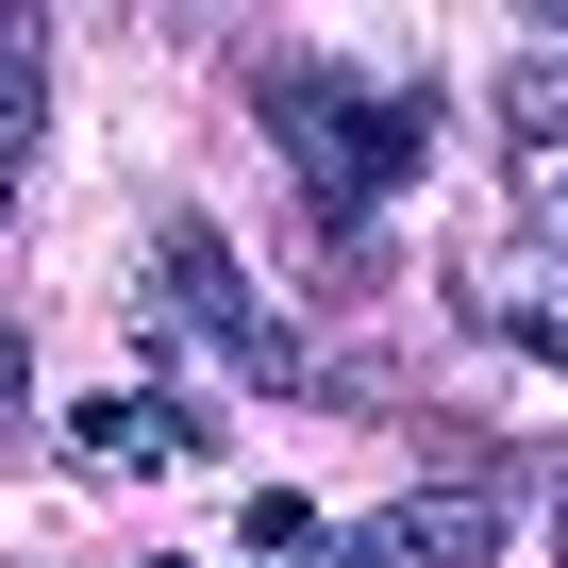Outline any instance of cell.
Masks as SVG:
<instances>
[{
	"mask_svg": "<svg viewBox=\"0 0 568 568\" xmlns=\"http://www.w3.org/2000/svg\"><path fill=\"white\" fill-rule=\"evenodd\" d=\"M551 551H568V501H551Z\"/></svg>",
	"mask_w": 568,
	"mask_h": 568,
	"instance_id": "10",
	"label": "cell"
},
{
	"mask_svg": "<svg viewBox=\"0 0 568 568\" xmlns=\"http://www.w3.org/2000/svg\"><path fill=\"white\" fill-rule=\"evenodd\" d=\"M501 134L518 151H568V51H518L501 68Z\"/></svg>",
	"mask_w": 568,
	"mask_h": 568,
	"instance_id": "6",
	"label": "cell"
},
{
	"mask_svg": "<svg viewBox=\"0 0 568 568\" xmlns=\"http://www.w3.org/2000/svg\"><path fill=\"white\" fill-rule=\"evenodd\" d=\"M68 452L134 485V468H184V452H217V435H201L184 402H84V418H68Z\"/></svg>",
	"mask_w": 568,
	"mask_h": 568,
	"instance_id": "5",
	"label": "cell"
},
{
	"mask_svg": "<svg viewBox=\"0 0 568 568\" xmlns=\"http://www.w3.org/2000/svg\"><path fill=\"white\" fill-rule=\"evenodd\" d=\"M518 18H535V34H568V0H518Z\"/></svg>",
	"mask_w": 568,
	"mask_h": 568,
	"instance_id": "8",
	"label": "cell"
},
{
	"mask_svg": "<svg viewBox=\"0 0 568 568\" xmlns=\"http://www.w3.org/2000/svg\"><path fill=\"white\" fill-rule=\"evenodd\" d=\"M251 101H267V134H284V168H302V201H318V217H368V201L418 168V101H368V84L302 68V51H267V68H251Z\"/></svg>",
	"mask_w": 568,
	"mask_h": 568,
	"instance_id": "1",
	"label": "cell"
},
{
	"mask_svg": "<svg viewBox=\"0 0 568 568\" xmlns=\"http://www.w3.org/2000/svg\"><path fill=\"white\" fill-rule=\"evenodd\" d=\"M151 335H168V352H217V368H251V385H318L302 335L251 302V267H234L201 217H168V251H151Z\"/></svg>",
	"mask_w": 568,
	"mask_h": 568,
	"instance_id": "2",
	"label": "cell"
},
{
	"mask_svg": "<svg viewBox=\"0 0 568 568\" xmlns=\"http://www.w3.org/2000/svg\"><path fill=\"white\" fill-rule=\"evenodd\" d=\"M18 402H34V352H18V318H0V435H18Z\"/></svg>",
	"mask_w": 568,
	"mask_h": 568,
	"instance_id": "7",
	"label": "cell"
},
{
	"mask_svg": "<svg viewBox=\"0 0 568 568\" xmlns=\"http://www.w3.org/2000/svg\"><path fill=\"white\" fill-rule=\"evenodd\" d=\"M51 151V0H0V217Z\"/></svg>",
	"mask_w": 568,
	"mask_h": 568,
	"instance_id": "4",
	"label": "cell"
},
{
	"mask_svg": "<svg viewBox=\"0 0 568 568\" xmlns=\"http://www.w3.org/2000/svg\"><path fill=\"white\" fill-rule=\"evenodd\" d=\"M168 568H201V551H168Z\"/></svg>",
	"mask_w": 568,
	"mask_h": 568,
	"instance_id": "11",
	"label": "cell"
},
{
	"mask_svg": "<svg viewBox=\"0 0 568 568\" xmlns=\"http://www.w3.org/2000/svg\"><path fill=\"white\" fill-rule=\"evenodd\" d=\"M201 18H251V0H201Z\"/></svg>",
	"mask_w": 568,
	"mask_h": 568,
	"instance_id": "9",
	"label": "cell"
},
{
	"mask_svg": "<svg viewBox=\"0 0 568 568\" xmlns=\"http://www.w3.org/2000/svg\"><path fill=\"white\" fill-rule=\"evenodd\" d=\"M501 468H452V485H418V501H385V518H352V535H302L284 568H501Z\"/></svg>",
	"mask_w": 568,
	"mask_h": 568,
	"instance_id": "3",
	"label": "cell"
}]
</instances>
